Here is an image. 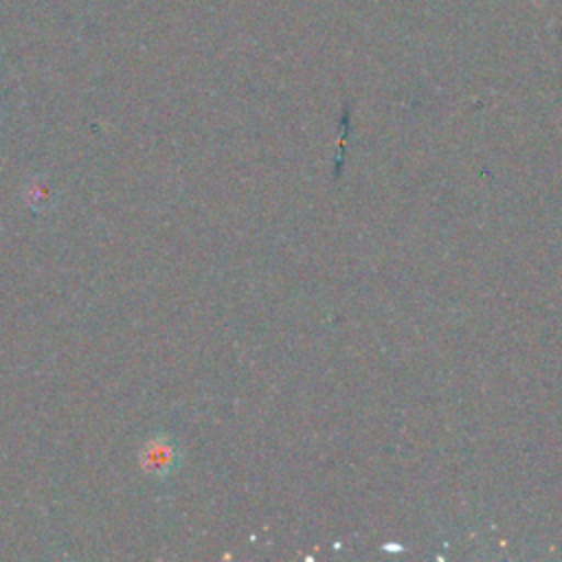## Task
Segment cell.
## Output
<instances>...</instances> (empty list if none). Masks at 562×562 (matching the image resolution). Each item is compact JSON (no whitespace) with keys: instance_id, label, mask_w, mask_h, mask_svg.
Listing matches in <instances>:
<instances>
[{"instance_id":"1","label":"cell","mask_w":562,"mask_h":562,"mask_svg":"<svg viewBox=\"0 0 562 562\" xmlns=\"http://www.w3.org/2000/svg\"><path fill=\"white\" fill-rule=\"evenodd\" d=\"M143 465L151 476H167L178 465V448L167 437H154L143 452Z\"/></svg>"}]
</instances>
